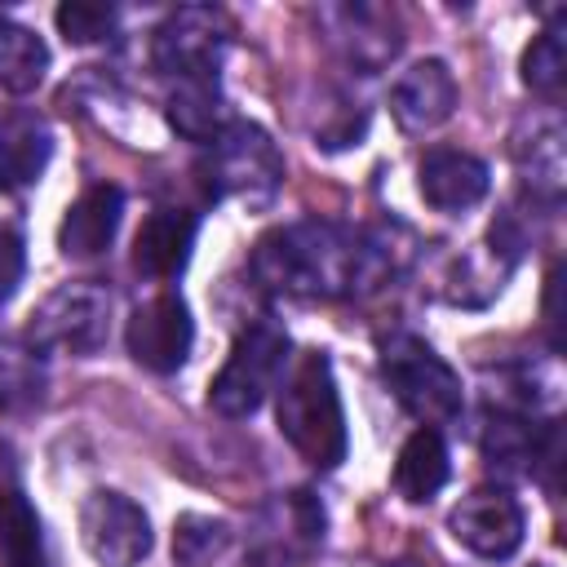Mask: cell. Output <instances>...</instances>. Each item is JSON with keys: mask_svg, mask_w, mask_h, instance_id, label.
Instances as JSON below:
<instances>
[{"mask_svg": "<svg viewBox=\"0 0 567 567\" xmlns=\"http://www.w3.org/2000/svg\"><path fill=\"white\" fill-rule=\"evenodd\" d=\"M248 266L266 292L341 301L385 288V279H394L403 266V252L381 230L346 226L332 217H301L266 230L252 244Z\"/></svg>", "mask_w": 567, "mask_h": 567, "instance_id": "obj_1", "label": "cell"}, {"mask_svg": "<svg viewBox=\"0 0 567 567\" xmlns=\"http://www.w3.org/2000/svg\"><path fill=\"white\" fill-rule=\"evenodd\" d=\"M275 425L306 465L337 470L346 461L350 430H346V408H341L328 350H301L288 363L275 390Z\"/></svg>", "mask_w": 567, "mask_h": 567, "instance_id": "obj_2", "label": "cell"}, {"mask_svg": "<svg viewBox=\"0 0 567 567\" xmlns=\"http://www.w3.org/2000/svg\"><path fill=\"white\" fill-rule=\"evenodd\" d=\"M377 368L385 390L394 394V403L416 416L430 430L456 425L465 416V385L461 372L416 332L394 328L377 341Z\"/></svg>", "mask_w": 567, "mask_h": 567, "instance_id": "obj_3", "label": "cell"}, {"mask_svg": "<svg viewBox=\"0 0 567 567\" xmlns=\"http://www.w3.org/2000/svg\"><path fill=\"white\" fill-rule=\"evenodd\" d=\"M199 182H204V195L213 204L221 199H235L244 208H270L275 195L284 190V177H288V164H284V151L279 142L257 124V120H230L208 146H199Z\"/></svg>", "mask_w": 567, "mask_h": 567, "instance_id": "obj_4", "label": "cell"}, {"mask_svg": "<svg viewBox=\"0 0 567 567\" xmlns=\"http://www.w3.org/2000/svg\"><path fill=\"white\" fill-rule=\"evenodd\" d=\"M288 363H292V337H288V328L275 315L252 319L235 337V346H230L226 363L217 368V377L208 381V408L217 416H226V421L252 416L279 390Z\"/></svg>", "mask_w": 567, "mask_h": 567, "instance_id": "obj_5", "label": "cell"}, {"mask_svg": "<svg viewBox=\"0 0 567 567\" xmlns=\"http://www.w3.org/2000/svg\"><path fill=\"white\" fill-rule=\"evenodd\" d=\"M111 315H115V297L106 284L97 279H71L62 288H53L27 319L22 341L35 346L40 354H97L111 337Z\"/></svg>", "mask_w": 567, "mask_h": 567, "instance_id": "obj_6", "label": "cell"}, {"mask_svg": "<svg viewBox=\"0 0 567 567\" xmlns=\"http://www.w3.org/2000/svg\"><path fill=\"white\" fill-rule=\"evenodd\" d=\"M230 18L213 4H182L173 9L151 35V66L168 80H221V62L230 53Z\"/></svg>", "mask_w": 567, "mask_h": 567, "instance_id": "obj_7", "label": "cell"}, {"mask_svg": "<svg viewBox=\"0 0 567 567\" xmlns=\"http://www.w3.org/2000/svg\"><path fill=\"white\" fill-rule=\"evenodd\" d=\"M323 532H328L323 501L306 487H292V492H275L257 509L248 549L257 567H292L306 563L315 549H323Z\"/></svg>", "mask_w": 567, "mask_h": 567, "instance_id": "obj_8", "label": "cell"}, {"mask_svg": "<svg viewBox=\"0 0 567 567\" xmlns=\"http://www.w3.org/2000/svg\"><path fill=\"white\" fill-rule=\"evenodd\" d=\"M447 532L465 554H474L483 563H505L527 540V509L505 483H487V487L465 492L452 505Z\"/></svg>", "mask_w": 567, "mask_h": 567, "instance_id": "obj_9", "label": "cell"}, {"mask_svg": "<svg viewBox=\"0 0 567 567\" xmlns=\"http://www.w3.org/2000/svg\"><path fill=\"white\" fill-rule=\"evenodd\" d=\"M319 27L323 40L337 49V58L359 75L385 71L403 49V18L390 4H368V0L323 4Z\"/></svg>", "mask_w": 567, "mask_h": 567, "instance_id": "obj_10", "label": "cell"}, {"mask_svg": "<svg viewBox=\"0 0 567 567\" xmlns=\"http://www.w3.org/2000/svg\"><path fill=\"white\" fill-rule=\"evenodd\" d=\"M124 346H128L133 363L155 377L182 372L190 359V346H195V319H190L186 297L177 288H159L146 301H137L124 323Z\"/></svg>", "mask_w": 567, "mask_h": 567, "instance_id": "obj_11", "label": "cell"}, {"mask_svg": "<svg viewBox=\"0 0 567 567\" xmlns=\"http://www.w3.org/2000/svg\"><path fill=\"white\" fill-rule=\"evenodd\" d=\"M80 540L97 567H137L151 554L155 532L151 514L133 496L115 487H93L80 501Z\"/></svg>", "mask_w": 567, "mask_h": 567, "instance_id": "obj_12", "label": "cell"}, {"mask_svg": "<svg viewBox=\"0 0 567 567\" xmlns=\"http://www.w3.org/2000/svg\"><path fill=\"white\" fill-rule=\"evenodd\" d=\"M509 159L518 168L527 204L554 213L567 190V133L558 106H532L509 133Z\"/></svg>", "mask_w": 567, "mask_h": 567, "instance_id": "obj_13", "label": "cell"}, {"mask_svg": "<svg viewBox=\"0 0 567 567\" xmlns=\"http://www.w3.org/2000/svg\"><path fill=\"white\" fill-rule=\"evenodd\" d=\"M483 461L501 478H532L540 465L554 461V421H536L509 408H487L478 434Z\"/></svg>", "mask_w": 567, "mask_h": 567, "instance_id": "obj_14", "label": "cell"}, {"mask_svg": "<svg viewBox=\"0 0 567 567\" xmlns=\"http://www.w3.org/2000/svg\"><path fill=\"white\" fill-rule=\"evenodd\" d=\"M461 102V84L443 58H421L390 84V115L403 133H434L452 120Z\"/></svg>", "mask_w": 567, "mask_h": 567, "instance_id": "obj_15", "label": "cell"}, {"mask_svg": "<svg viewBox=\"0 0 567 567\" xmlns=\"http://www.w3.org/2000/svg\"><path fill=\"white\" fill-rule=\"evenodd\" d=\"M416 190L421 199L443 213V217H461L470 208H478L492 190V168L487 159L470 155V151H456V146H434L421 155L416 164Z\"/></svg>", "mask_w": 567, "mask_h": 567, "instance_id": "obj_16", "label": "cell"}, {"mask_svg": "<svg viewBox=\"0 0 567 567\" xmlns=\"http://www.w3.org/2000/svg\"><path fill=\"white\" fill-rule=\"evenodd\" d=\"M195 235H199V213L177 204L151 208L133 235V270L151 284H173L190 266Z\"/></svg>", "mask_w": 567, "mask_h": 567, "instance_id": "obj_17", "label": "cell"}, {"mask_svg": "<svg viewBox=\"0 0 567 567\" xmlns=\"http://www.w3.org/2000/svg\"><path fill=\"white\" fill-rule=\"evenodd\" d=\"M124 221V190L115 182H93L84 186L58 226V248L66 261H97L102 252H111L115 235Z\"/></svg>", "mask_w": 567, "mask_h": 567, "instance_id": "obj_18", "label": "cell"}, {"mask_svg": "<svg viewBox=\"0 0 567 567\" xmlns=\"http://www.w3.org/2000/svg\"><path fill=\"white\" fill-rule=\"evenodd\" d=\"M53 159V128L40 111L31 106H13L0 111V190H27L44 177Z\"/></svg>", "mask_w": 567, "mask_h": 567, "instance_id": "obj_19", "label": "cell"}, {"mask_svg": "<svg viewBox=\"0 0 567 567\" xmlns=\"http://www.w3.org/2000/svg\"><path fill=\"white\" fill-rule=\"evenodd\" d=\"M447 478H452V452H447L443 430L416 425L394 456V474H390L394 496L408 505H430L447 487Z\"/></svg>", "mask_w": 567, "mask_h": 567, "instance_id": "obj_20", "label": "cell"}, {"mask_svg": "<svg viewBox=\"0 0 567 567\" xmlns=\"http://www.w3.org/2000/svg\"><path fill=\"white\" fill-rule=\"evenodd\" d=\"M164 115H168L173 133L195 142V146H208L235 120L230 102L221 93V80H182V84H173L168 102H164Z\"/></svg>", "mask_w": 567, "mask_h": 567, "instance_id": "obj_21", "label": "cell"}, {"mask_svg": "<svg viewBox=\"0 0 567 567\" xmlns=\"http://www.w3.org/2000/svg\"><path fill=\"white\" fill-rule=\"evenodd\" d=\"M0 567H49L44 523L18 483L0 487Z\"/></svg>", "mask_w": 567, "mask_h": 567, "instance_id": "obj_22", "label": "cell"}, {"mask_svg": "<svg viewBox=\"0 0 567 567\" xmlns=\"http://www.w3.org/2000/svg\"><path fill=\"white\" fill-rule=\"evenodd\" d=\"M49 394L44 354L27 341L0 337V416H27Z\"/></svg>", "mask_w": 567, "mask_h": 567, "instance_id": "obj_23", "label": "cell"}, {"mask_svg": "<svg viewBox=\"0 0 567 567\" xmlns=\"http://www.w3.org/2000/svg\"><path fill=\"white\" fill-rule=\"evenodd\" d=\"M49 75V44L31 27L0 13V89L27 97Z\"/></svg>", "mask_w": 567, "mask_h": 567, "instance_id": "obj_24", "label": "cell"}, {"mask_svg": "<svg viewBox=\"0 0 567 567\" xmlns=\"http://www.w3.org/2000/svg\"><path fill=\"white\" fill-rule=\"evenodd\" d=\"M518 75H523V84H527L536 97H545V106L558 102L563 80H567V18H563V13L549 18V22L532 35V44L523 49Z\"/></svg>", "mask_w": 567, "mask_h": 567, "instance_id": "obj_25", "label": "cell"}, {"mask_svg": "<svg viewBox=\"0 0 567 567\" xmlns=\"http://www.w3.org/2000/svg\"><path fill=\"white\" fill-rule=\"evenodd\" d=\"M235 545V527L217 514H182L173 523V563L177 567H217Z\"/></svg>", "mask_w": 567, "mask_h": 567, "instance_id": "obj_26", "label": "cell"}, {"mask_svg": "<svg viewBox=\"0 0 567 567\" xmlns=\"http://www.w3.org/2000/svg\"><path fill=\"white\" fill-rule=\"evenodd\" d=\"M53 22L66 35V44H102V40L115 35L120 9L115 4H93V0H71V4H58Z\"/></svg>", "mask_w": 567, "mask_h": 567, "instance_id": "obj_27", "label": "cell"}, {"mask_svg": "<svg viewBox=\"0 0 567 567\" xmlns=\"http://www.w3.org/2000/svg\"><path fill=\"white\" fill-rule=\"evenodd\" d=\"M22 270H27V248H22V235L0 221V310L9 306V297L18 292L22 284Z\"/></svg>", "mask_w": 567, "mask_h": 567, "instance_id": "obj_28", "label": "cell"}, {"mask_svg": "<svg viewBox=\"0 0 567 567\" xmlns=\"http://www.w3.org/2000/svg\"><path fill=\"white\" fill-rule=\"evenodd\" d=\"M381 567H421V563H412V558H394V563H381Z\"/></svg>", "mask_w": 567, "mask_h": 567, "instance_id": "obj_29", "label": "cell"}]
</instances>
